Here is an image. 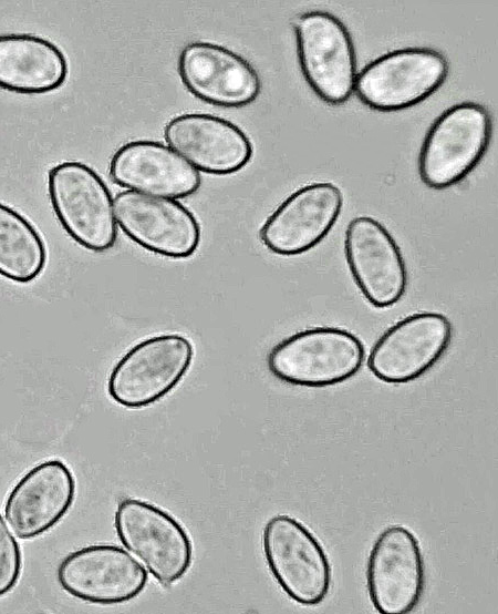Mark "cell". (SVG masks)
Wrapping results in <instances>:
<instances>
[{"label":"cell","mask_w":498,"mask_h":614,"mask_svg":"<svg viewBox=\"0 0 498 614\" xmlns=\"http://www.w3.org/2000/svg\"><path fill=\"white\" fill-rule=\"evenodd\" d=\"M177 70L194 96L216 106L248 105L261 90L256 69L240 54L214 42L186 44L179 54Z\"/></svg>","instance_id":"cell-15"},{"label":"cell","mask_w":498,"mask_h":614,"mask_svg":"<svg viewBox=\"0 0 498 614\" xmlns=\"http://www.w3.org/2000/svg\"><path fill=\"white\" fill-rule=\"evenodd\" d=\"M366 585L381 614H407L417 606L425 590V562L408 528L394 524L378 534L367 559Z\"/></svg>","instance_id":"cell-10"},{"label":"cell","mask_w":498,"mask_h":614,"mask_svg":"<svg viewBox=\"0 0 498 614\" xmlns=\"http://www.w3.org/2000/svg\"><path fill=\"white\" fill-rule=\"evenodd\" d=\"M45 243L20 212L0 202V276L18 284L35 280L44 270Z\"/></svg>","instance_id":"cell-20"},{"label":"cell","mask_w":498,"mask_h":614,"mask_svg":"<svg viewBox=\"0 0 498 614\" xmlns=\"http://www.w3.org/2000/svg\"><path fill=\"white\" fill-rule=\"evenodd\" d=\"M262 550L272 577L291 600L311 606L328 596L332 581L328 554L302 522L288 514L270 518Z\"/></svg>","instance_id":"cell-5"},{"label":"cell","mask_w":498,"mask_h":614,"mask_svg":"<svg viewBox=\"0 0 498 614\" xmlns=\"http://www.w3.org/2000/svg\"><path fill=\"white\" fill-rule=\"evenodd\" d=\"M52 211L64 232L81 247L103 253L117 241L114 198L90 165L64 161L48 173Z\"/></svg>","instance_id":"cell-1"},{"label":"cell","mask_w":498,"mask_h":614,"mask_svg":"<svg viewBox=\"0 0 498 614\" xmlns=\"http://www.w3.org/2000/svg\"><path fill=\"white\" fill-rule=\"evenodd\" d=\"M453 325L443 314L422 311L401 319L375 341L367 368L378 380L402 385L428 372L445 355Z\"/></svg>","instance_id":"cell-9"},{"label":"cell","mask_w":498,"mask_h":614,"mask_svg":"<svg viewBox=\"0 0 498 614\" xmlns=\"http://www.w3.org/2000/svg\"><path fill=\"white\" fill-rule=\"evenodd\" d=\"M492 122L479 103L461 102L444 111L428 130L418 157L423 183L448 188L478 164L491 139Z\"/></svg>","instance_id":"cell-3"},{"label":"cell","mask_w":498,"mask_h":614,"mask_svg":"<svg viewBox=\"0 0 498 614\" xmlns=\"http://www.w3.org/2000/svg\"><path fill=\"white\" fill-rule=\"evenodd\" d=\"M344 253L352 278L376 308L395 305L407 288V268L392 234L371 216L354 217L346 227Z\"/></svg>","instance_id":"cell-13"},{"label":"cell","mask_w":498,"mask_h":614,"mask_svg":"<svg viewBox=\"0 0 498 614\" xmlns=\"http://www.w3.org/2000/svg\"><path fill=\"white\" fill-rule=\"evenodd\" d=\"M76 492L73 472L60 459L31 468L13 485L4 503V518L23 540L42 535L55 526L71 509Z\"/></svg>","instance_id":"cell-16"},{"label":"cell","mask_w":498,"mask_h":614,"mask_svg":"<svg viewBox=\"0 0 498 614\" xmlns=\"http://www.w3.org/2000/svg\"><path fill=\"white\" fill-rule=\"evenodd\" d=\"M114 214L122 232L154 254L180 259L190 257L199 247V222L174 198L123 191L114 198Z\"/></svg>","instance_id":"cell-12"},{"label":"cell","mask_w":498,"mask_h":614,"mask_svg":"<svg viewBox=\"0 0 498 614\" xmlns=\"http://www.w3.org/2000/svg\"><path fill=\"white\" fill-rule=\"evenodd\" d=\"M365 350L351 331L320 326L298 331L269 352L268 369L289 385L323 388L342 383L362 368Z\"/></svg>","instance_id":"cell-2"},{"label":"cell","mask_w":498,"mask_h":614,"mask_svg":"<svg viewBox=\"0 0 498 614\" xmlns=\"http://www.w3.org/2000/svg\"><path fill=\"white\" fill-rule=\"evenodd\" d=\"M343 207L341 190L329 182L304 185L268 216L260 228L262 244L281 256L303 254L330 233Z\"/></svg>","instance_id":"cell-14"},{"label":"cell","mask_w":498,"mask_h":614,"mask_svg":"<svg viewBox=\"0 0 498 614\" xmlns=\"http://www.w3.org/2000/svg\"><path fill=\"white\" fill-rule=\"evenodd\" d=\"M114 528L120 542L159 583L180 580L193 563L194 549L186 529L164 509L141 499L117 504Z\"/></svg>","instance_id":"cell-6"},{"label":"cell","mask_w":498,"mask_h":614,"mask_svg":"<svg viewBox=\"0 0 498 614\" xmlns=\"http://www.w3.org/2000/svg\"><path fill=\"white\" fill-rule=\"evenodd\" d=\"M194 346L180 334H160L132 346L114 365L107 393L128 409L151 406L167 396L185 377Z\"/></svg>","instance_id":"cell-4"},{"label":"cell","mask_w":498,"mask_h":614,"mask_svg":"<svg viewBox=\"0 0 498 614\" xmlns=\"http://www.w3.org/2000/svg\"><path fill=\"white\" fill-rule=\"evenodd\" d=\"M164 137L198 172L234 174L251 160L248 135L235 123L207 113H183L167 122Z\"/></svg>","instance_id":"cell-17"},{"label":"cell","mask_w":498,"mask_h":614,"mask_svg":"<svg viewBox=\"0 0 498 614\" xmlns=\"http://www.w3.org/2000/svg\"><path fill=\"white\" fill-rule=\"evenodd\" d=\"M56 580L65 593L77 600L113 605L139 595L148 573L123 548L93 544L65 555L58 566Z\"/></svg>","instance_id":"cell-11"},{"label":"cell","mask_w":498,"mask_h":614,"mask_svg":"<svg viewBox=\"0 0 498 614\" xmlns=\"http://www.w3.org/2000/svg\"><path fill=\"white\" fill-rule=\"evenodd\" d=\"M69 73L62 50L31 33L0 34V89L18 94H45L63 85Z\"/></svg>","instance_id":"cell-19"},{"label":"cell","mask_w":498,"mask_h":614,"mask_svg":"<svg viewBox=\"0 0 498 614\" xmlns=\"http://www.w3.org/2000/svg\"><path fill=\"white\" fill-rule=\"evenodd\" d=\"M108 172L122 187L174 199L196 193L201 184L191 164L170 146L153 140H134L120 146Z\"/></svg>","instance_id":"cell-18"},{"label":"cell","mask_w":498,"mask_h":614,"mask_svg":"<svg viewBox=\"0 0 498 614\" xmlns=\"http://www.w3.org/2000/svg\"><path fill=\"white\" fill-rule=\"evenodd\" d=\"M300 70L312 91L329 104L346 102L354 90L356 59L352 38L335 16L310 11L294 22Z\"/></svg>","instance_id":"cell-8"},{"label":"cell","mask_w":498,"mask_h":614,"mask_svg":"<svg viewBox=\"0 0 498 614\" xmlns=\"http://www.w3.org/2000/svg\"><path fill=\"white\" fill-rule=\"evenodd\" d=\"M448 71L447 59L436 50L398 49L366 64L356 75L353 91L373 110L400 111L432 95Z\"/></svg>","instance_id":"cell-7"},{"label":"cell","mask_w":498,"mask_h":614,"mask_svg":"<svg viewBox=\"0 0 498 614\" xmlns=\"http://www.w3.org/2000/svg\"><path fill=\"white\" fill-rule=\"evenodd\" d=\"M22 571V552L0 514V597L12 591L18 584Z\"/></svg>","instance_id":"cell-21"}]
</instances>
